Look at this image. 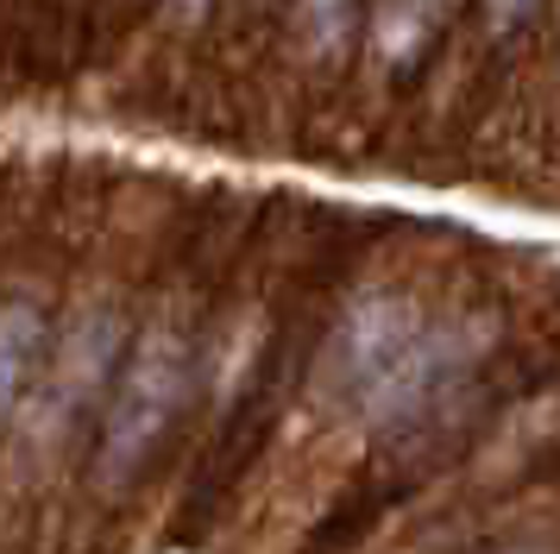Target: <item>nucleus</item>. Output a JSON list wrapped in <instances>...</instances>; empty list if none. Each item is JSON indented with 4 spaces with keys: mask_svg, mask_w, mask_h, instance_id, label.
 <instances>
[{
    "mask_svg": "<svg viewBox=\"0 0 560 554\" xmlns=\"http://www.w3.org/2000/svg\"><path fill=\"white\" fill-rule=\"evenodd\" d=\"M208 341L196 334V302L183 297L158 309L152 322L132 334L120 372L107 384V403L95 416V453H89V504L120 510L145 485L152 460L177 435L183 403L196 397Z\"/></svg>",
    "mask_w": 560,
    "mask_h": 554,
    "instance_id": "obj_1",
    "label": "nucleus"
},
{
    "mask_svg": "<svg viewBox=\"0 0 560 554\" xmlns=\"http://www.w3.org/2000/svg\"><path fill=\"white\" fill-rule=\"evenodd\" d=\"M422 322H429V302L416 290H365L359 302H347V315L328 327L315 359V403L353 409L390 372V359L422 334Z\"/></svg>",
    "mask_w": 560,
    "mask_h": 554,
    "instance_id": "obj_2",
    "label": "nucleus"
},
{
    "mask_svg": "<svg viewBox=\"0 0 560 554\" xmlns=\"http://www.w3.org/2000/svg\"><path fill=\"white\" fill-rule=\"evenodd\" d=\"M51 341V309L45 297H0V428L26 409V391L38 378Z\"/></svg>",
    "mask_w": 560,
    "mask_h": 554,
    "instance_id": "obj_3",
    "label": "nucleus"
},
{
    "mask_svg": "<svg viewBox=\"0 0 560 554\" xmlns=\"http://www.w3.org/2000/svg\"><path fill=\"white\" fill-rule=\"evenodd\" d=\"M479 554H560L555 542H491V549H479Z\"/></svg>",
    "mask_w": 560,
    "mask_h": 554,
    "instance_id": "obj_4",
    "label": "nucleus"
},
{
    "mask_svg": "<svg viewBox=\"0 0 560 554\" xmlns=\"http://www.w3.org/2000/svg\"><path fill=\"white\" fill-rule=\"evenodd\" d=\"M183 7H189V13H196V7H202V0H183Z\"/></svg>",
    "mask_w": 560,
    "mask_h": 554,
    "instance_id": "obj_5",
    "label": "nucleus"
}]
</instances>
